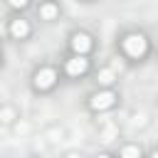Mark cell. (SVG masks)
<instances>
[{
  "mask_svg": "<svg viewBox=\"0 0 158 158\" xmlns=\"http://www.w3.org/2000/svg\"><path fill=\"white\" fill-rule=\"evenodd\" d=\"M146 49H148V42H146L143 35H128V37H123V52L128 57H143Z\"/></svg>",
  "mask_w": 158,
  "mask_h": 158,
  "instance_id": "6da1fadb",
  "label": "cell"
},
{
  "mask_svg": "<svg viewBox=\"0 0 158 158\" xmlns=\"http://www.w3.org/2000/svg\"><path fill=\"white\" fill-rule=\"evenodd\" d=\"M114 101H116L114 91H99V94H94V96H91L89 106H91V109H96V111H104V109L114 106Z\"/></svg>",
  "mask_w": 158,
  "mask_h": 158,
  "instance_id": "7a4b0ae2",
  "label": "cell"
},
{
  "mask_svg": "<svg viewBox=\"0 0 158 158\" xmlns=\"http://www.w3.org/2000/svg\"><path fill=\"white\" fill-rule=\"evenodd\" d=\"M72 49L77 52V54H86L89 49H91V37L89 35H84V32H77L74 37H72Z\"/></svg>",
  "mask_w": 158,
  "mask_h": 158,
  "instance_id": "3957f363",
  "label": "cell"
},
{
  "mask_svg": "<svg viewBox=\"0 0 158 158\" xmlns=\"http://www.w3.org/2000/svg\"><path fill=\"white\" fill-rule=\"evenodd\" d=\"M54 81H57L54 69H40V72L35 74V86H37V89H49Z\"/></svg>",
  "mask_w": 158,
  "mask_h": 158,
  "instance_id": "277c9868",
  "label": "cell"
},
{
  "mask_svg": "<svg viewBox=\"0 0 158 158\" xmlns=\"http://www.w3.org/2000/svg\"><path fill=\"white\" fill-rule=\"evenodd\" d=\"M86 67H89V62H86L81 54H77V57H72V59L67 62V74L79 77V74H84V72H86Z\"/></svg>",
  "mask_w": 158,
  "mask_h": 158,
  "instance_id": "5b68a950",
  "label": "cell"
},
{
  "mask_svg": "<svg viewBox=\"0 0 158 158\" xmlns=\"http://www.w3.org/2000/svg\"><path fill=\"white\" fill-rule=\"evenodd\" d=\"M10 32H12V37L22 40V37H27V35H30V25H27L25 20H12V25H10Z\"/></svg>",
  "mask_w": 158,
  "mask_h": 158,
  "instance_id": "8992f818",
  "label": "cell"
},
{
  "mask_svg": "<svg viewBox=\"0 0 158 158\" xmlns=\"http://www.w3.org/2000/svg\"><path fill=\"white\" fill-rule=\"evenodd\" d=\"M57 5H52V2H44L42 7H40V15L44 17V20H52V17H57Z\"/></svg>",
  "mask_w": 158,
  "mask_h": 158,
  "instance_id": "52a82bcc",
  "label": "cell"
},
{
  "mask_svg": "<svg viewBox=\"0 0 158 158\" xmlns=\"http://www.w3.org/2000/svg\"><path fill=\"white\" fill-rule=\"evenodd\" d=\"M121 158H141V148L138 146H126L121 151Z\"/></svg>",
  "mask_w": 158,
  "mask_h": 158,
  "instance_id": "ba28073f",
  "label": "cell"
},
{
  "mask_svg": "<svg viewBox=\"0 0 158 158\" xmlns=\"http://www.w3.org/2000/svg\"><path fill=\"white\" fill-rule=\"evenodd\" d=\"M99 81H101V84H111V81H114V74H111L109 69H104V72H99Z\"/></svg>",
  "mask_w": 158,
  "mask_h": 158,
  "instance_id": "9c48e42d",
  "label": "cell"
},
{
  "mask_svg": "<svg viewBox=\"0 0 158 158\" xmlns=\"http://www.w3.org/2000/svg\"><path fill=\"white\" fill-rule=\"evenodd\" d=\"M10 5H12V7H25L27 0H10Z\"/></svg>",
  "mask_w": 158,
  "mask_h": 158,
  "instance_id": "30bf717a",
  "label": "cell"
},
{
  "mask_svg": "<svg viewBox=\"0 0 158 158\" xmlns=\"http://www.w3.org/2000/svg\"><path fill=\"white\" fill-rule=\"evenodd\" d=\"M67 158H79V156H77V153H69V156H67Z\"/></svg>",
  "mask_w": 158,
  "mask_h": 158,
  "instance_id": "8fae6325",
  "label": "cell"
},
{
  "mask_svg": "<svg viewBox=\"0 0 158 158\" xmlns=\"http://www.w3.org/2000/svg\"><path fill=\"white\" fill-rule=\"evenodd\" d=\"M99 158H111V156H106V153H104V156H99Z\"/></svg>",
  "mask_w": 158,
  "mask_h": 158,
  "instance_id": "7c38bea8",
  "label": "cell"
},
{
  "mask_svg": "<svg viewBox=\"0 0 158 158\" xmlns=\"http://www.w3.org/2000/svg\"><path fill=\"white\" fill-rule=\"evenodd\" d=\"M153 158H158V151H156V153H153Z\"/></svg>",
  "mask_w": 158,
  "mask_h": 158,
  "instance_id": "4fadbf2b",
  "label": "cell"
}]
</instances>
